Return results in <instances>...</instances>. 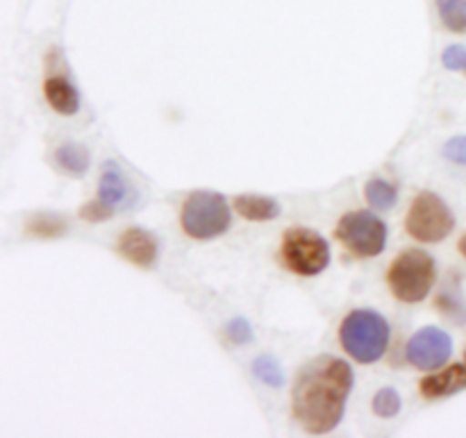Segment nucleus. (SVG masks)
Here are the masks:
<instances>
[{
	"instance_id": "obj_1",
	"label": "nucleus",
	"mask_w": 466,
	"mask_h": 438,
	"mask_svg": "<svg viewBox=\"0 0 466 438\" xmlns=\"http://www.w3.org/2000/svg\"><path fill=\"white\" fill-rule=\"evenodd\" d=\"M353 368L339 357L321 354L296 377L291 412L308 434H328L341 423L353 391Z\"/></svg>"
},
{
	"instance_id": "obj_2",
	"label": "nucleus",
	"mask_w": 466,
	"mask_h": 438,
	"mask_svg": "<svg viewBox=\"0 0 466 438\" xmlns=\"http://www.w3.org/2000/svg\"><path fill=\"white\" fill-rule=\"evenodd\" d=\"M341 348L360 363H373L390 345V323L371 309H355L341 321Z\"/></svg>"
},
{
	"instance_id": "obj_3",
	"label": "nucleus",
	"mask_w": 466,
	"mask_h": 438,
	"mask_svg": "<svg viewBox=\"0 0 466 438\" xmlns=\"http://www.w3.org/2000/svg\"><path fill=\"white\" fill-rule=\"evenodd\" d=\"M437 280V264L426 250L410 248L391 262L387 271V284L396 300L417 304L428 298Z\"/></svg>"
},
{
	"instance_id": "obj_4",
	"label": "nucleus",
	"mask_w": 466,
	"mask_h": 438,
	"mask_svg": "<svg viewBox=\"0 0 466 438\" xmlns=\"http://www.w3.org/2000/svg\"><path fill=\"white\" fill-rule=\"evenodd\" d=\"M230 207L226 198L214 191H196L185 200L180 225L196 241H212L230 227Z\"/></svg>"
},
{
	"instance_id": "obj_5",
	"label": "nucleus",
	"mask_w": 466,
	"mask_h": 438,
	"mask_svg": "<svg viewBox=\"0 0 466 438\" xmlns=\"http://www.w3.org/2000/svg\"><path fill=\"white\" fill-rule=\"evenodd\" d=\"M282 262L300 277H314L330 264V245L319 232L308 227H291L282 236Z\"/></svg>"
},
{
	"instance_id": "obj_6",
	"label": "nucleus",
	"mask_w": 466,
	"mask_h": 438,
	"mask_svg": "<svg viewBox=\"0 0 466 438\" xmlns=\"http://www.w3.org/2000/svg\"><path fill=\"white\" fill-rule=\"evenodd\" d=\"M335 236L350 254L360 259H371L385 250L387 225L376 214L360 209L339 218Z\"/></svg>"
},
{
	"instance_id": "obj_7",
	"label": "nucleus",
	"mask_w": 466,
	"mask_h": 438,
	"mask_svg": "<svg viewBox=\"0 0 466 438\" xmlns=\"http://www.w3.org/2000/svg\"><path fill=\"white\" fill-rule=\"evenodd\" d=\"M405 227H408V234L421 244H440L453 232L455 216L440 195L423 191L410 204Z\"/></svg>"
},
{
	"instance_id": "obj_8",
	"label": "nucleus",
	"mask_w": 466,
	"mask_h": 438,
	"mask_svg": "<svg viewBox=\"0 0 466 438\" xmlns=\"http://www.w3.org/2000/svg\"><path fill=\"white\" fill-rule=\"evenodd\" d=\"M405 354L419 371H437L453 354V339L440 327H423L408 341Z\"/></svg>"
},
{
	"instance_id": "obj_9",
	"label": "nucleus",
	"mask_w": 466,
	"mask_h": 438,
	"mask_svg": "<svg viewBox=\"0 0 466 438\" xmlns=\"http://www.w3.org/2000/svg\"><path fill=\"white\" fill-rule=\"evenodd\" d=\"M116 250L123 259H127V262L135 264V266L150 268L157 262L159 245L155 234L141 230V227H130V230H126L118 236Z\"/></svg>"
},
{
	"instance_id": "obj_10",
	"label": "nucleus",
	"mask_w": 466,
	"mask_h": 438,
	"mask_svg": "<svg viewBox=\"0 0 466 438\" xmlns=\"http://www.w3.org/2000/svg\"><path fill=\"white\" fill-rule=\"evenodd\" d=\"M466 389V366L462 363H453V366L444 368L437 375L426 377L421 380V391L423 398L428 400H440V398H449V395L460 393V391Z\"/></svg>"
},
{
	"instance_id": "obj_11",
	"label": "nucleus",
	"mask_w": 466,
	"mask_h": 438,
	"mask_svg": "<svg viewBox=\"0 0 466 438\" xmlns=\"http://www.w3.org/2000/svg\"><path fill=\"white\" fill-rule=\"evenodd\" d=\"M44 95L50 107L62 116H73L80 109V94L76 85H71V80L64 75H50L44 82Z\"/></svg>"
},
{
	"instance_id": "obj_12",
	"label": "nucleus",
	"mask_w": 466,
	"mask_h": 438,
	"mask_svg": "<svg viewBox=\"0 0 466 438\" xmlns=\"http://www.w3.org/2000/svg\"><path fill=\"white\" fill-rule=\"evenodd\" d=\"M127 195H130V184H127L126 175L118 168L116 162H105L103 175H100L98 184V198L112 209L127 204Z\"/></svg>"
},
{
	"instance_id": "obj_13",
	"label": "nucleus",
	"mask_w": 466,
	"mask_h": 438,
	"mask_svg": "<svg viewBox=\"0 0 466 438\" xmlns=\"http://www.w3.org/2000/svg\"><path fill=\"white\" fill-rule=\"evenodd\" d=\"M235 209L241 218L253 223H268L280 216V204L268 195H237Z\"/></svg>"
},
{
	"instance_id": "obj_14",
	"label": "nucleus",
	"mask_w": 466,
	"mask_h": 438,
	"mask_svg": "<svg viewBox=\"0 0 466 438\" xmlns=\"http://www.w3.org/2000/svg\"><path fill=\"white\" fill-rule=\"evenodd\" d=\"M53 162L55 166H57L62 173H66V175L80 177L89 171L91 154L82 144H62L57 150H55Z\"/></svg>"
},
{
	"instance_id": "obj_15",
	"label": "nucleus",
	"mask_w": 466,
	"mask_h": 438,
	"mask_svg": "<svg viewBox=\"0 0 466 438\" xmlns=\"http://www.w3.org/2000/svg\"><path fill=\"white\" fill-rule=\"evenodd\" d=\"M27 234L41 236V239H57L66 232V223L64 218L53 216V214H39V216H32L27 221Z\"/></svg>"
},
{
	"instance_id": "obj_16",
	"label": "nucleus",
	"mask_w": 466,
	"mask_h": 438,
	"mask_svg": "<svg viewBox=\"0 0 466 438\" xmlns=\"http://www.w3.org/2000/svg\"><path fill=\"white\" fill-rule=\"evenodd\" d=\"M437 12L451 32H466V0H437Z\"/></svg>"
},
{
	"instance_id": "obj_17",
	"label": "nucleus",
	"mask_w": 466,
	"mask_h": 438,
	"mask_svg": "<svg viewBox=\"0 0 466 438\" xmlns=\"http://www.w3.org/2000/svg\"><path fill=\"white\" fill-rule=\"evenodd\" d=\"M364 194H367L369 203H371L376 209H382V212H387V209L394 207L396 200H399V191H396V186L391 184V182L380 180V177H376V180L369 182Z\"/></svg>"
},
{
	"instance_id": "obj_18",
	"label": "nucleus",
	"mask_w": 466,
	"mask_h": 438,
	"mask_svg": "<svg viewBox=\"0 0 466 438\" xmlns=\"http://www.w3.org/2000/svg\"><path fill=\"white\" fill-rule=\"evenodd\" d=\"M253 373L262 384L273 386V389H280V386L285 384V373H282L280 363H278L273 357H267V354L255 359Z\"/></svg>"
},
{
	"instance_id": "obj_19",
	"label": "nucleus",
	"mask_w": 466,
	"mask_h": 438,
	"mask_svg": "<svg viewBox=\"0 0 466 438\" xmlns=\"http://www.w3.org/2000/svg\"><path fill=\"white\" fill-rule=\"evenodd\" d=\"M403 409L400 395L394 389H380L373 395V412L380 418H396Z\"/></svg>"
},
{
	"instance_id": "obj_20",
	"label": "nucleus",
	"mask_w": 466,
	"mask_h": 438,
	"mask_svg": "<svg viewBox=\"0 0 466 438\" xmlns=\"http://www.w3.org/2000/svg\"><path fill=\"white\" fill-rule=\"evenodd\" d=\"M114 209L109 204H105L103 200H91V203L82 204L80 218L86 223H105L107 218H112Z\"/></svg>"
},
{
	"instance_id": "obj_21",
	"label": "nucleus",
	"mask_w": 466,
	"mask_h": 438,
	"mask_svg": "<svg viewBox=\"0 0 466 438\" xmlns=\"http://www.w3.org/2000/svg\"><path fill=\"white\" fill-rule=\"evenodd\" d=\"M441 64H444L449 71H462L466 75V48L464 45H449V48L441 53Z\"/></svg>"
},
{
	"instance_id": "obj_22",
	"label": "nucleus",
	"mask_w": 466,
	"mask_h": 438,
	"mask_svg": "<svg viewBox=\"0 0 466 438\" xmlns=\"http://www.w3.org/2000/svg\"><path fill=\"white\" fill-rule=\"evenodd\" d=\"M228 339L237 345L248 343L253 339V327H250V323L246 318H235V321L228 323Z\"/></svg>"
},
{
	"instance_id": "obj_23",
	"label": "nucleus",
	"mask_w": 466,
	"mask_h": 438,
	"mask_svg": "<svg viewBox=\"0 0 466 438\" xmlns=\"http://www.w3.org/2000/svg\"><path fill=\"white\" fill-rule=\"evenodd\" d=\"M444 154L451 162L466 166V136H453L451 141H446Z\"/></svg>"
},
{
	"instance_id": "obj_24",
	"label": "nucleus",
	"mask_w": 466,
	"mask_h": 438,
	"mask_svg": "<svg viewBox=\"0 0 466 438\" xmlns=\"http://www.w3.org/2000/svg\"><path fill=\"white\" fill-rule=\"evenodd\" d=\"M458 248H460V254H462V257L466 259V234L462 236V239H460V244H458Z\"/></svg>"
}]
</instances>
